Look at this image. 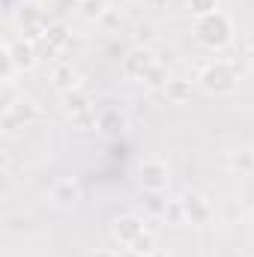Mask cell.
Masks as SVG:
<instances>
[{"label":"cell","mask_w":254,"mask_h":257,"mask_svg":"<svg viewBox=\"0 0 254 257\" xmlns=\"http://www.w3.org/2000/svg\"><path fill=\"white\" fill-rule=\"evenodd\" d=\"M194 39L209 51H224L236 39V24L227 12H209L194 21Z\"/></svg>","instance_id":"obj_1"},{"label":"cell","mask_w":254,"mask_h":257,"mask_svg":"<svg viewBox=\"0 0 254 257\" xmlns=\"http://www.w3.org/2000/svg\"><path fill=\"white\" fill-rule=\"evenodd\" d=\"M194 81L206 96H215V99H227L239 90V72L227 60H212V63L200 66Z\"/></svg>","instance_id":"obj_2"},{"label":"cell","mask_w":254,"mask_h":257,"mask_svg":"<svg viewBox=\"0 0 254 257\" xmlns=\"http://www.w3.org/2000/svg\"><path fill=\"white\" fill-rule=\"evenodd\" d=\"M138 186L147 194H165L171 189V165L162 159H144L138 165Z\"/></svg>","instance_id":"obj_3"},{"label":"cell","mask_w":254,"mask_h":257,"mask_svg":"<svg viewBox=\"0 0 254 257\" xmlns=\"http://www.w3.org/2000/svg\"><path fill=\"white\" fill-rule=\"evenodd\" d=\"M36 117H39V108H36L30 99H18L9 111H3V114H0V128H3L6 135H15L18 128L30 126Z\"/></svg>","instance_id":"obj_4"},{"label":"cell","mask_w":254,"mask_h":257,"mask_svg":"<svg viewBox=\"0 0 254 257\" xmlns=\"http://www.w3.org/2000/svg\"><path fill=\"white\" fill-rule=\"evenodd\" d=\"M48 197H51V206H54V209L72 212V209H78V203H81V186H78L75 177H60V180L51 186Z\"/></svg>","instance_id":"obj_5"},{"label":"cell","mask_w":254,"mask_h":257,"mask_svg":"<svg viewBox=\"0 0 254 257\" xmlns=\"http://www.w3.org/2000/svg\"><path fill=\"white\" fill-rule=\"evenodd\" d=\"M156 63L159 60H156L153 48H147V45H135V48H129L126 54H123V72H126L129 78H135V81H144Z\"/></svg>","instance_id":"obj_6"},{"label":"cell","mask_w":254,"mask_h":257,"mask_svg":"<svg viewBox=\"0 0 254 257\" xmlns=\"http://www.w3.org/2000/svg\"><path fill=\"white\" fill-rule=\"evenodd\" d=\"M180 200H183L186 221H189L191 227H203V224L212 221V203H209L200 192H186Z\"/></svg>","instance_id":"obj_7"},{"label":"cell","mask_w":254,"mask_h":257,"mask_svg":"<svg viewBox=\"0 0 254 257\" xmlns=\"http://www.w3.org/2000/svg\"><path fill=\"white\" fill-rule=\"evenodd\" d=\"M147 227H144V218H138V215H132V212H126V215H117L114 221H111V236L123 245V248H129L141 233H144Z\"/></svg>","instance_id":"obj_8"},{"label":"cell","mask_w":254,"mask_h":257,"mask_svg":"<svg viewBox=\"0 0 254 257\" xmlns=\"http://www.w3.org/2000/svg\"><path fill=\"white\" fill-rule=\"evenodd\" d=\"M3 45L9 48V54H12V60L18 66V72H27V69H33V66L39 63V48H36L33 39L18 36V39H9V42H3Z\"/></svg>","instance_id":"obj_9"},{"label":"cell","mask_w":254,"mask_h":257,"mask_svg":"<svg viewBox=\"0 0 254 257\" xmlns=\"http://www.w3.org/2000/svg\"><path fill=\"white\" fill-rule=\"evenodd\" d=\"M126 128L129 120L120 108H105V111L96 114V132L105 135V138H120V135H126Z\"/></svg>","instance_id":"obj_10"},{"label":"cell","mask_w":254,"mask_h":257,"mask_svg":"<svg viewBox=\"0 0 254 257\" xmlns=\"http://www.w3.org/2000/svg\"><path fill=\"white\" fill-rule=\"evenodd\" d=\"M63 111L72 117V120H75V117H81V114H90V111H96V108H93L90 96H87L81 87H75V90L63 93Z\"/></svg>","instance_id":"obj_11"},{"label":"cell","mask_w":254,"mask_h":257,"mask_svg":"<svg viewBox=\"0 0 254 257\" xmlns=\"http://www.w3.org/2000/svg\"><path fill=\"white\" fill-rule=\"evenodd\" d=\"M39 48H48L51 54H57V51H63L66 45H69V27L66 24H48V30H45V36L36 42Z\"/></svg>","instance_id":"obj_12"},{"label":"cell","mask_w":254,"mask_h":257,"mask_svg":"<svg viewBox=\"0 0 254 257\" xmlns=\"http://www.w3.org/2000/svg\"><path fill=\"white\" fill-rule=\"evenodd\" d=\"M51 84H54V90H60V96H63V93H69V90L78 87V75H75L72 66L60 63V66L51 69Z\"/></svg>","instance_id":"obj_13"},{"label":"cell","mask_w":254,"mask_h":257,"mask_svg":"<svg viewBox=\"0 0 254 257\" xmlns=\"http://www.w3.org/2000/svg\"><path fill=\"white\" fill-rule=\"evenodd\" d=\"M108 0H81L78 3V12L84 15V18H90V21H102L105 15H108Z\"/></svg>","instance_id":"obj_14"},{"label":"cell","mask_w":254,"mask_h":257,"mask_svg":"<svg viewBox=\"0 0 254 257\" xmlns=\"http://www.w3.org/2000/svg\"><path fill=\"white\" fill-rule=\"evenodd\" d=\"M162 218H165L171 227H183V224H189V221H186L183 200H168V203H165V209H162Z\"/></svg>","instance_id":"obj_15"},{"label":"cell","mask_w":254,"mask_h":257,"mask_svg":"<svg viewBox=\"0 0 254 257\" xmlns=\"http://www.w3.org/2000/svg\"><path fill=\"white\" fill-rule=\"evenodd\" d=\"M144 84H147V87H153V90H165V87L171 84V75H168V66L156 63L153 69H150V75L144 78Z\"/></svg>","instance_id":"obj_16"},{"label":"cell","mask_w":254,"mask_h":257,"mask_svg":"<svg viewBox=\"0 0 254 257\" xmlns=\"http://www.w3.org/2000/svg\"><path fill=\"white\" fill-rule=\"evenodd\" d=\"M165 93H168V99H171V102H177V105H180V102H186V99L191 96V84H189V81H174V78H171V84L165 87Z\"/></svg>","instance_id":"obj_17"},{"label":"cell","mask_w":254,"mask_h":257,"mask_svg":"<svg viewBox=\"0 0 254 257\" xmlns=\"http://www.w3.org/2000/svg\"><path fill=\"white\" fill-rule=\"evenodd\" d=\"M186 3H189V12L194 18H203L209 12H218V6H221V0H186Z\"/></svg>","instance_id":"obj_18"},{"label":"cell","mask_w":254,"mask_h":257,"mask_svg":"<svg viewBox=\"0 0 254 257\" xmlns=\"http://www.w3.org/2000/svg\"><path fill=\"white\" fill-rule=\"evenodd\" d=\"M129 248H135V251H141V254H147V257L159 251V248H156V236H153L150 230H144V233H141V236H138V239L129 245Z\"/></svg>","instance_id":"obj_19"},{"label":"cell","mask_w":254,"mask_h":257,"mask_svg":"<svg viewBox=\"0 0 254 257\" xmlns=\"http://www.w3.org/2000/svg\"><path fill=\"white\" fill-rule=\"evenodd\" d=\"M153 39H156V27H153V24H138V27H135V42H138V45H147V48H150Z\"/></svg>","instance_id":"obj_20"},{"label":"cell","mask_w":254,"mask_h":257,"mask_svg":"<svg viewBox=\"0 0 254 257\" xmlns=\"http://www.w3.org/2000/svg\"><path fill=\"white\" fill-rule=\"evenodd\" d=\"M0 87H3V93H0V114H3V111H9L18 99H15V87H12V84H0Z\"/></svg>","instance_id":"obj_21"},{"label":"cell","mask_w":254,"mask_h":257,"mask_svg":"<svg viewBox=\"0 0 254 257\" xmlns=\"http://www.w3.org/2000/svg\"><path fill=\"white\" fill-rule=\"evenodd\" d=\"M24 224H27V221H24L21 215H12V218L6 221V227H9V230H15V233H21V230H24Z\"/></svg>","instance_id":"obj_22"},{"label":"cell","mask_w":254,"mask_h":257,"mask_svg":"<svg viewBox=\"0 0 254 257\" xmlns=\"http://www.w3.org/2000/svg\"><path fill=\"white\" fill-rule=\"evenodd\" d=\"M93 257H120V254L111 251V248H99V251H93Z\"/></svg>","instance_id":"obj_23"},{"label":"cell","mask_w":254,"mask_h":257,"mask_svg":"<svg viewBox=\"0 0 254 257\" xmlns=\"http://www.w3.org/2000/svg\"><path fill=\"white\" fill-rule=\"evenodd\" d=\"M120 257H147V254H141V251H135V248H123Z\"/></svg>","instance_id":"obj_24"},{"label":"cell","mask_w":254,"mask_h":257,"mask_svg":"<svg viewBox=\"0 0 254 257\" xmlns=\"http://www.w3.org/2000/svg\"><path fill=\"white\" fill-rule=\"evenodd\" d=\"M30 3H39V6H48V3H54V0H30Z\"/></svg>","instance_id":"obj_25"},{"label":"cell","mask_w":254,"mask_h":257,"mask_svg":"<svg viewBox=\"0 0 254 257\" xmlns=\"http://www.w3.org/2000/svg\"><path fill=\"white\" fill-rule=\"evenodd\" d=\"M251 224H254V209H251Z\"/></svg>","instance_id":"obj_26"},{"label":"cell","mask_w":254,"mask_h":257,"mask_svg":"<svg viewBox=\"0 0 254 257\" xmlns=\"http://www.w3.org/2000/svg\"><path fill=\"white\" fill-rule=\"evenodd\" d=\"M69 3H81V0H69Z\"/></svg>","instance_id":"obj_27"},{"label":"cell","mask_w":254,"mask_h":257,"mask_svg":"<svg viewBox=\"0 0 254 257\" xmlns=\"http://www.w3.org/2000/svg\"><path fill=\"white\" fill-rule=\"evenodd\" d=\"M251 153H254V150H251Z\"/></svg>","instance_id":"obj_28"}]
</instances>
